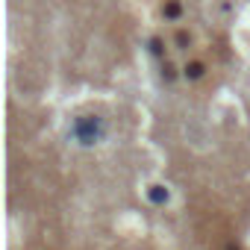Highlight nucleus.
Segmentation results:
<instances>
[{"instance_id":"f257e3e1","label":"nucleus","mask_w":250,"mask_h":250,"mask_svg":"<svg viewBox=\"0 0 250 250\" xmlns=\"http://www.w3.org/2000/svg\"><path fill=\"white\" fill-rule=\"evenodd\" d=\"M71 133H74V139L83 147H91V145H97L103 139V118H91V115L88 118H77Z\"/></svg>"},{"instance_id":"f03ea898","label":"nucleus","mask_w":250,"mask_h":250,"mask_svg":"<svg viewBox=\"0 0 250 250\" xmlns=\"http://www.w3.org/2000/svg\"><path fill=\"white\" fill-rule=\"evenodd\" d=\"M203 71H206V68H203V62H188V65L183 68L186 80H200V77H203Z\"/></svg>"},{"instance_id":"7ed1b4c3","label":"nucleus","mask_w":250,"mask_h":250,"mask_svg":"<svg viewBox=\"0 0 250 250\" xmlns=\"http://www.w3.org/2000/svg\"><path fill=\"white\" fill-rule=\"evenodd\" d=\"M180 12H183V6L177 3V0H168V3L162 6V15H165L168 21H177V18H180Z\"/></svg>"},{"instance_id":"20e7f679","label":"nucleus","mask_w":250,"mask_h":250,"mask_svg":"<svg viewBox=\"0 0 250 250\" xmlns=\"http://www.w3.org/2000/svg\"><path fill=\"white\" fill-rule=\"evenodd\" d=\"M147 197H150L153 203H168V188H165V186H150Z\"/></svg>"},{"instance_id":"39448f33","label":"nucleus","mask_w":250,"mask_h":250,"mask_svg":"<svg viewBox=\"0 0 250 250\" xmlns=\"http://www.w3.org/2000/svg\"><path fill=\"white\" fill-rule=\"evenodd\" d=\"M162 77H165V83H174L177 71H174V65H171V62H165V65H162Z\"/></svg>"},{"instance_id":"423d86ee","label":"nucleus","mask_w":250,"mask_h":250,"mask_svg":"<svg viewBox=\"0 0 250 250\" xmlns=\"http://www.w3.org/2000/svg\"><path fill=\"white\" fill-rule=\"evenodd\" d=\"M150 53L153 56H162V42L159 39H150Z\"/></svg>"},{"instance_id":"0eeeda50","label":"nucleus","mask_w":250,"mask_h":250,"mask_svg":"<svg viewBox=\"0 0 250 250\" xmlns=\"http://www.w3.org/2000/svg\"><path fill=\"white\" fill-rule=\"evenodd\" d=\"M177 44L186 47V44H188V36H186V33H177Z\"/></svg>"}]
</instances>
